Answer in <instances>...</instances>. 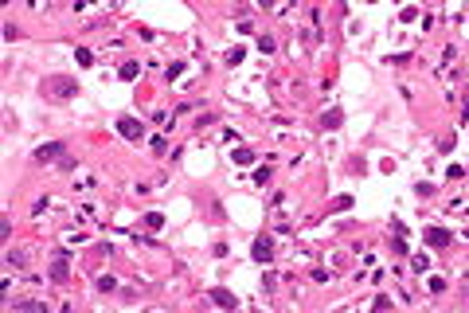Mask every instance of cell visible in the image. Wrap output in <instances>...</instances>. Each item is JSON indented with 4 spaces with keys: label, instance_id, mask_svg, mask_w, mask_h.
Returning a JSON list of instances; mask_svg holds the SVG:
<instances>
[{
    "label": "cell",
    "instance_id": "obj_7",
    "mask_svg": "<svg viewBox=\"0 0 469 313\" xmlns=\"http://www.w3.org/2000/svg\"><path fill=\"white\" fill-rule=\"evenodd\" d=\"M235 160H239V164H251V160H254V153H251V149H239V153H235Z\"/></svg>",
    "mask_w": 469,
    "mask_h": 313
},
{
    "label": "cell",
    "instance_id": "obj_4",
    "mask_svg": "<svg viewBox=\"0 0 469 313\" xmlns=\"http://www.w3.org/2000/svg\"><path fill=\"white\" fill-rule=\"evenodd\" d=\"M254 259H258V262H270V239H266V235L254 243Z\"/></svg>",
    "mask_w": 469,
    "mask_h": 313
},
{
    "label": "cell",
    "instance_id": "obj_5",
    "mask_svg": "<svg viewBox=\"0 0 469 313\" xmlns=\"http://www.w3.org/2000/svg\"><path fill=\"white\" fill-rule=\"evenodd\" d=\"M211 298H215L219 306H227V310H235V294H231V290H215Z\"/></svg>",
    "mask_w": 469,
    "mask_h": 313
},
{
    "label": "cell",
    "instance_id": "obj_2",
    "mask_svg": "<svg viewBox=\"0 0 469 313\" xmlns=\"http://www.w3.org/2000/svg\"><path fill=\"white\" fill-rule=\"evenodd\" d=\"M117 129H121L125 137H141V125H137L133 117H121V121H117Z\"/></svg>",
    "mask_w": 469,
    "mask_h": 313
},
{
    "label": "cell",
    "instance_id": "obj_6",
    "mask_svg": "<svg viewBox=\"0 0 469 313\" xmlns=\"http://www.w3.org/2000/svg\"><path fill=\"white\" fill-rule=\"evenodd\" d=\"M51 278H55V282L67 278V262H55V266H51Z\"/></svg>",
    "mask_w": 469,
    "mask_h": 313
},
{
    "label": "cell",
    "instance_id": "obj_3",
    "mask_svg": "<svg viewBox=\"0 0 469 313\" xmlns=\"http://www.w3.org/2000/svg\"><path fill=\"white\" fill-rule=\"evenodd\" d=\"M63 153V141H55V145H43V149H36V160H51V156Z\"/></svg>",
    "mask_w": 469,
    "mask_h": 313
},
{
    "label": "cell",
    "instance_id": "obj_9",
    "mask_svg": "<svg viewBox=\"0 0 469 313\" xmlns=\"http://www.w3.org/2000/svg\"><path fill=\"white\" fill-rule=\"evenodd\" d=\"M145 223H149V227H160V223H164V215H156V211H149V215H145Z\"/></svg>",
    "mask_w": 469,
    "mask_h": 313
},
{
    "label": "cell",
    "instance_id": "obj_1",
    "mask_svg": "<svg viewBox=\"0 0 469 313\" xmlns=\"http://www.w3.org/2000/svg\"><path fill=\"white\" fill-rule=\"evenodd\" d=\"M426 243H430V247H446V243H450V231H442V227H430V231H426Z\"/></svg>",
    "mask_w": 469,
    "mask_h": 313
},
{
    "label": "cell",
    "instance_id": "obj_8",
    "mask_svg": "<svg viewBox=\"0 0 469 313\" xmlns=\"http://www.w3.org/2000/svg\"><path fill=\"white\" fill-rule=\"evenodd\" d=\"M74 59H78L82 67H90V51H86V47H78V51H74Z\"/></svg>",
    "mask_w": 469,
    "mask_h": 313
}]
</instances>
